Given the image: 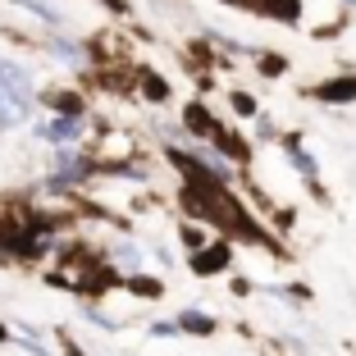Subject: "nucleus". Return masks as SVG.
<instances>
[{
    "label": "nucleus",
    "mask_w": 356,
    "mask_h": 356,
    "mask_svg": "<svg viewBox=\"0 0 356 356\" xmlns=\"http://www.w3.org/2000/svg\"><path fill=\"white\" fill-rule=\"evenodd\" d=\"M32 137H37V142H51L55 151H60V147H74V142H83V137H87V119H64V115H51L46 124L32 128Z\"/></svg>",
    "instance_id": "obj_1"
},
{
    "label": "nucleus",
    "mask_w": 356,
    "mask_h": 356,
    "mask_svg": "<svg viewBox=\"0 0 356 356\" xmlns=\"http://www.w3.org/2000/svg\"><path fill=\"white\" fill-rule=\"evenodd\" d=\"M183 133L201 137L206 147H215V137L224 133V124L210 115V105H206V101H188V105H183Z\"/></svg>",
    "instance_id": "obj_2"
},
{
    "label": "nucleus",
    "mask_w": 356,
    "mask_h": 356,
    "mask_svg": "<svg viewBox=\"0 0 356 356\" xmlns=\"http://www.w3.org/2000/svg\"><path fill=\"white\" fill-rule=\"evenodd\" d=\"M279 142H283V156H288V165H293L297 174H302L306 183H311V188H315V183H320V160L311 156V147H306V142H302V137H297V133H283Z\"/></svg>",
    "instance_id": "obj_3"
},
{
    "label": "nucleus",
    "mask_w": 356,
    "mask_h": 356,
    "mask_svg": "<svg viewBox=\"0 0 356 356\" xmlns=\"http://www.w3.org/2000/svg\"><path fill=\"white\" fill-rule=\"evenodd\" d=\"M233 265V242H210L192 256V274L197 279H210V274H224Z\"/></svg>",
    "instance_id": "obj_4"
},
{
    "label": "nucleus",
    "mask_w": 356,
    "mask_h": 356,
    "mask_svg": "<svg viewBox=\"0 0 356 356\" xmlns=\"http://www.w3.org/2000/svg\"><path fill=\"white\" fill-rule=\"evenodd\" d=\"M311 101H325V105H352L356 101V74H343V78H329L320 87H306Z\"/></svg>",
    "instance_id": "obj_5"
},
{
    "label": "nucleus",
    "mask_w": 356,
    "mask_h": 356,
    "mask_svg": "<svg viewBox=\"0 0 356 356\" xmlns=\"http://www.w3.org/2000/svg\"><path fill=\"white\" fill-rule=\"evenodd\" d=\"M174 325H178V334H192V338H215L220 334V320L197 311V306H183V311L174 315Z\"/></svg>",
    "instance_id": "obj_6"
},
{
    "label": "nucleus",
    "mask_w": 356,
    "mask_h": 356,
    "mask_svg": "<svg viewBox=\"0 0 356 356\" xmlns=\"http://www.w3.org/2000/svg\"><path fill=\"white\" fill-rule=\"evenodd\" d=\"M42 101L51 105L55 115H64V119H87V101H83V92H74V87H55V92H42Z\"/></svg>",
    "instance_id": "obj_7"
},
{
    "label": "nucleus",
    "mask_w": 356,
    "mask_h": 356,
    "mask_svg": "<svg viewBox=\"0 0 356 356\" xmlns=\"http://www.w3.org/2000/svg\"><path fill=\"white\" fill-rule=\"evenodd\" d=\"M247 5L279 23H302V0H247Z\"/></svg>",
    "instance_id": "obj_8"
},
{
    "label": "nucleus",
    "mask_w": 356,
    "mask_h": 356,
    "mask_svg": "<svg viewBox=\"0 0 356 356\" xmlns=\"http://www.w3.org/2000/svg\"><path fill=\"white\" fill-rule=\"evenodd\" d=\"M51 55L64 64H74V69H83V64H92V51H87L83 42H69V37H55L51 42Z\"/></svg>",
    "instance_id": "obj_9"
},
{
    "label": "nucleus",
    "mask_w": 356,
    "mask_h": 356,
    "mask_svg": "<svg viewBox=\"0 0 356 356\" xmlns=\"http://www.w3.org/2000/svg\"><path fill=\"white\" fill-rule=\"evenodd\" d=\"M137 92L147 96V101H156V105L169 101V83L156 74V69H142V74H137Z\"/></svg>",
    "instance_id": "obj_10"
},
{
    "label": "nucleus",
    "mask_w": 356,
    "mask_h": 356,
    "mask_svg": "<svg viewBox=\"0 0 356 356\" xmlns=\"http://www.w3.org/2000/svg\"><path fill=\"white\" fill-rule=\"evenodd\" d=\"M178 242L188 247V256H197L201 247H210V242H215V238H210V233H206V224H197V220H192V224H183V229H178Z\"/></svg>",
    "instance_id": "obj_11"
},
{
    "label": "nucleus",
    "mask_w": 356,
    "mask_h": 356,
    "mask_svg": "<svg viewBox=\"0 0 356 356\" xmlns=\"http://www.w3.org/2000/svg\"><path fill=\"white\" fill-rule=\"evenodd\" d=\"M14 5H23L28 14H37V19L51 23V28H60V23H64V14L55 10V5H46V0H14Z\"/></svg>",
    "instance_id": "obj_12"
},
{
    "label": "nucleus",
    "mask_w": 356,
    "mask_h": 356,
    "mask_svg": "<svg viewBox=\"0 0 356 356\" xmlns=\"http://www.w3.org/2000/svg\"><path fill=\"white\" fill-rule=\"evenodd\" d=\"M229 105H233V115H238V119H252V124L261 119V105H256V96H247V92H233Z\"/></svg>",
    "instance_id": "obj_13"
},
{
    "label": "nucleus",
    "mask_w": 356,
    "mask_h": 356,
    "mask_svg": "<svg viewBox=\"0 0 356 356\" xmlns=\"http://www.w3.org/2000/svg\"><path fill=\"white\" fill-rule=\"evenodd\" d=\"M128 288H133L137 297H160V293H165V283L151 279V274H133V279H128Z\"/></svg>",
    "instance_id": "obj_14"
},
{
    "label": "nucleus",
    "mask_w": 356,
    "mask_h": 356,
    "mask_svg": "<svg viewBox=\"0 0 356 356\" xmlns=\"http://www.w3.org/2000/svg\"><path fill=\"white\" fill-rule=\"evenodd\" d=\"M87 320H92V325H101V329H119V325H124V320H115V315L96 311V306H87Z\"/></svg>",
    "instance_id": "obj_15"
},
{
    "label": "nucleus",
    "mask_w": 356,
    "mask_h": 356,
    "mask_svg": "<svg viewBox=\"0 0 356 356\" xmlns=\"http://www.w3.org/2000/svg\"><path fill=\"white\" fill-rule=\"evenodd\" d=\"M147 334H151V338H174V334H178V325H174V320H156ZM178 338H183V334H178Z\"/></svg>",
    "instance_id": "obj_16"
},
{
    "label": "nucleus",
    "mask_w": 356,
    "mask_h": 356,
    "mask_svg": "<svg viewBox=\"0 0 356 356\" xmlns=\"http://www.w3.org/2000/svg\"><path fill=\"white\" fill-rule=\"evenodd\" d=\"M283 69H288V64H283L279 55H265L261 60V74H283Z\"/></svg>",
    "instance_id": "obj_17"
},
{
    "label": "nucleus",
    "mask_w": 356,
    "mask_h": 356,
    "mask_svg": "<svg viewBox=\"0 0 356 356\" xmlns=\"http://www.w3.org/2000/svg\"><path fill=\"white\" fill-rule=\"evenodd\" d=\"M256 137H261V142H270V137H279V133H274V124H265V119H256Z\"/></svg>",
    "instance_id": "obj_18"
},
{
    "label": "nucleus",
    "mask_w": 356,
    "mask_h": 356,
    "mask_svg": "<svg viewBox=\"0 0 356 356\" xmlns=\"http://www.w3.org/2000/svg\"><path fill=\"white\" fill-rule=\"evenodd\" d=\"M101 5H105L110 14H128V0H101Z\"/></svg>",
    "instance_id": "obj_19"
},
{
    "label": "nucleus",
    "mask_w": 356,
    "mask_h": 356,
    "mask_svg": "<svg viewBox=\"0 0 356 356\" xmlns=\"http://www.w3.org/2000/svg\"><path fill=\"white\" fill-rule=\"evenodd\" d=\"M0 343H14V338H10V325H5V320H0Z\"/></svg>",
    "instance_id": "obj_20"
},
{
    "label": "nucleus",
    "mask_w": 356,
    "mask_h": 356,
    "mask_svg": "<svg viewBox=\"0 0 356 356\" xmlns=\"http://www.w3.org/2000/svg\"><path fill=\"white\" fill-rule=\"evenodd\" d=\"M220 5H247V0H220Z\"/></svg>",
    "instance_id": "obj_21"
},
{
    "label": "nucleus",
    "mask_w": 356,
    "mask_h": 356,
    "mask_svg": "<svg viewBox=\"0 0 356 356\" xmlns=\"http://www.w3.org/2000/svg\"><path fill=\"white\" fill-rule=\"evenodd\" d=\"M343 10H356V0H343Z\"/></svg>",
    "instance_id": "obj_22"
}]
</instances>
